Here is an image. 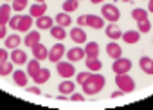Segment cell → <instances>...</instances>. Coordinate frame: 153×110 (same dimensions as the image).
Returning <instances> with one entry per match:
<instances>
[{"label":"cell","mask_w":153,"mask_h":110,"mask_svg":"<svg viewBox=\"0 0 153 110\" xmlns=\"http://www.w3.org/2000/svg\"><path fill=\"white\" fill-rule=\"evenodd\" d=\"M103 87H105V78L99 76V74H92L90 79L83 85V90H85V94L94 96V94H97L99 90H103Z\"/></svg>","instance_id":"obj_1"},{"label":"cell","mask_w":153,"mask_h":110,"mask_svg":"<svg viewBox=\"0 0 153 110\" xmlns=\"http://www.w3.org/2000/svg\"><path fill=\"white\" fill-rule=\"evenodd\" d=\"M115 85H117L124 94L135 90V81H133L131 76H128V72H124V74H117V76H115Z\"/></svg>","instance_id":"obj_2"},{"label":"cell","mask_w":153,"mask_h":110,"mask_svg":"<svg viewBox=\"0 0 153 110\" xmlns=\"http://www.w3.org/2000/svg\"><path fill=\"white\" fill-rule=\"evenodd\" d=\"M101 15H103V18H106V20H110V22H117L119 16H121V11H119L114 4H105V6L101 7Z\"/></svg>","instance_id":"obj_3"},{"label":"cell","mask_w":153,"mask_h":110,"mask_svg":"<svg viewBox=\"0 0 153 110\" xmlns=\"http://www.w3.org/2000/svg\"><path fill=\"white\" fill-rule=\"evenodd\" d=\"M56 69H58V74L63 76L65 79H68V78H72L76 74V69H74L72 61H58Z\"/></svg>","instance_id":"obj_4"},{"label":"cell","mask_w":153,"mask_h":110,"mask_svg":"<svg viewBox=\"0 0 153 110\" xmlns=\"http://www.w3.org/2000/svg\"><path fill=\"white\" fill-rule=\"evenodd\" d=\"M131 69V61L128 60V58H117L115 61H114V65H112V70L115 72V74H124V72H128Z\"/></svg>","instance_id":"obj_5"},{"label":"cell","mask_w":153,"mask_h":110,"mask_svg":"<svg viewBox=\"0 0 153 110\" xmlns=\"http://www.w3.org/2000/svg\"><path fill=\"white\" fill-rule=\"evenodd\" d=\"M63 54H65V47H63L61 43H56V45H52L51 51H49V60L54 61V63H58V61H61Z\"/></svg>","instance_id":"obj_6"},{"label":"cell","mask_w":153,"mask_h":110,"mask_svg":"<svg viewBox=\"0 0 153 110\" xmlns=\"http://www.w3.org/2000/svg\"><path fill=\"white\" fill-rule=\"evenodd\" d=\"M85 56H87V52L81 47H72L70 51H67V60L68 61H81Z\"/></svg>","instance_id":"obj_7"},{"label":"cell","mask_w":153,"mask_h":110,"mask_svg":"<svg viewBox=\"0 0 153 110\" xmlns=\"http://www.w3.org/2000/svg\"><path fill=\"white\" fill-rule=\"evenodd\" d=\"M33 49V56L36 58V60H40V61H43V60H47L49 58V51H47V47L43 45V43H36L34 47H31Z\"/></svg>","instance_id":"obj_8"},{"label":"cell","mask_w":153,"mask_h":110,"mask_svg":"<svg viewBox=\"0 0 153 110\" xmlns=\"http://www.w3.org/2000/svg\"><path fill=\"white\" fill-rule=\"evenodd\" d=\"M33 25V16L31 15H22L20 20H18V25H16V31L20 33H27Z\"/></svg>","instance_id":"obj_9"},{"label":"cell","mask_w":153,"mask_h":110,"mask_svg":"<svg viewBox=\"0 0 153 110\" xmlns=\"http://www.w3.org/2000/svg\"><path fill=\"white\" fill-rule=\"evenodd\" d=\"M87 25L92 29H103L105 27V18L97 15H87Z\"/></svg>","instance_id":"obj_10"},{"label":"cell","mask_w":153,"mask_h":110,"mask_svg":"<svg viewBox=\"0 0 153 110\" xmlns=\"http://www.w3.org/2000/svg\"><path fill=\"white\" fill-rule=\"evenodd\" d=\"M70 38H72L76 43H85V42H87V33L81 29V25H78V27H74V29L70 31Z\"/></svg>","instance_id":"obj_11"},{"label":"cell","mask_w":153,"mask_h":110,"mask_svg":"<svg viewBox=\"0 0 153 110\" xmlns=\"http://www.w3.org/2000/svg\"><path fill=\"white\" fill-rule=\"evenodd\" d=\"M9 60H13V63L24 65V63H27V54H25V51H22V49H13Z\"/></svg>","instance_id":"obj_12"},{"label":"cell","mask_w":153,"mask_h":110,"mask_svg":"<svg viewBox=\"0 0 153 110\" xmlns=\"http://www.w3.org/2000/svg\"><path fill=\"white\" fill-rule=\"evenodd\" d=\"M106 54H108L110 58L117 60V58H121V56H123V49H121L115 42H110V43L106 45Z\"/></svg>","instance_id":"obj_13"},{"label":"cell","mask_w":153,"mask_h":110,"mask_svg":"<svg viewBox=\"0 0 153 110\" xmlns=\"http://www.w3.org/2000/svg\"><path fill=\"white\" fill-rule=\"evenodd\" d=\"M139 65H140V69H142V72H144V74L153 76V60H151V58L142 56V58L139 60Z\"/></svg>","instance_id":"obj_14"},{"label":"cell","mask_w":153,"mask_h":110,"mask_svg":"<svg viewBox=\"0 0 153 110\" xmlns=\"http://www.w3.org/2000/svg\"><path fill=\"white\" fill-rule=\"evenodd\" d=\"M140 40V31L137 29V31H126V33H123V42L124 43H137Z\"/></svg>","instance_id":"obj_15"},{"label":"cell","mask_w":153,"mask_h":110,"mask_svg":"<svg viewBox=\"0 0 153 110\" xmlns=\"http://www.w3.org/2000/svg\"><path fill=\"white\" fill-rule=\"evenodd\" d=\"M45 11H47V4H45V2H38V4L31 6V16H33V18H34V16H36V18L43 16Z\"/></svg>","instance_id":"obj_16"},{"label":"cell","mask_w":153,"mask_h":110,"mask_svg":"<svg viewBox=\"0 0 153 110\" xmlns=\"http://www.w3.org/2000/svg\"><path fill=\"white\" fill-rule=\"evenodd\" d=\"M11 9H13V6H9V4H2V6H0V22H2V24H9Z\"/></svg>","instance_id":"obj_17"},{"label":"cell","mask_w":153,"mask_h":110,"mask_svg":"<svg viewBox=\"0 0 153 110\" xmlns=\"http://www.w3.org/2000/svg\"><path fill=\"white\" fill-rule=\"evenodd\" d=\"M106 36L108 38H112V40H119V38H123V31L115 25V24H110L108 27H106Z\"/></svg>","instance_id":"obj_18"},{"label":"cell","mask_w":153,"mask_h":110,"mask_svg":"<svg viewBox=\"0 0 153 110\" xmlns=\"http://www.w3.org/2000/svg\"><path fill=\"white\" fill-rule=\"evenodd\" d=\"M13 78H15V83L18 87H27V78L29 74H25L24 70H13Z\"/></svg>","instance_id":"obj_19"},{"label":"cell","mask_w":153,"mask_h":110,"mask_svg":"<svg viewBox=\"0 0 153 110\" xmlns=\"http://www.w3.org/2000/svg\"><path fill=\"white\" fill-rule=\"evenodd\" d=\"M74 88H76V83H72L70 79H65V81H61L59 83V87H58V90H59V94H72L74 92Z\"/></svg>","instance_id":"obj_20"},{"label":"cell","mask_w":153,"mask_h":110,"mask_svg":"<svg viewBox=\"0 0 153 110\" xmlns=\"http://www.w3.org/2000/svg\"><path fill=\"white\" fill-rule=\"evenodd\" d=\"M52 20L54 18H51V16H40V18H36V27L38 29H51L54 24H52Z\"/></svg>","instance_id":"obj_21"},{"label":"cell","mask_w":153,"mask_h":110,"mask_svg":"<svg viewBox=\"0 0 153 110\" xmlns=\"http://www.w3.org/2000/svg\"><path fill=\"white\" fill-rule=\"evenodd\" d=\"M40 42V33H27V36L24 38V45L25 47H34L36 43Z\"/></svg>","instance_id":"obj_22"},{"label":"cell","mask_w":153,"mask_h":110,"mask_svg":"<svg viewBox=\"0 0 153 110\" xmlns=\"http://www.w3.org/2000/svg\"><path fill=\"white\" fill-rule=\"evenodd\" d=\"M85 52H87V58H97L99 56V45L96 42H88L85 47Z\"/></svg>","instance_id":"obj_23"},{"label":"cell","mask_w":153,"mask_h":110,"mask_svg":"<svg viewBox=\"0 0 153 110\" xmlns=\"http://www.w3.org/2000/svg\"><path fill=\"white\" fill-rule=\"evenodd\" d=\"M40 60H33V61H27V74H29V78H34L38 72H40Z\"/></svg>","instance_id":"obj_24"},{"label":"cell","mask_w":153,"mask_h":110,"mask_svg":"<svg viewBox=\"0 0 153 110\" xmlns=\"http://www.w3.org/2000/svg\"><path fill=\"white\" fill-rule=\"evenodd\" d=\"M49 76H51V70H49V69H40V72H38L33 79H34L36 85H42V83L49 81Z\"/></svg>","instance_id":"obj_25"},{"label":"cell","mask_w":153,"mask_h":110,"mask_svg":"<svg viewBox=\"0 0 153 110\" xmlns=\"http://www.w3.org/2000/svg\"><path fill=\"white\" fill-rule=\"evenodd\" d=\"M54 20H56V24H58V25H63V27H68V25L72 24V18H70L65 11H63V13H59V15H56V16H54Z\"/></svg>","instance_id":"obj_26"},{"label":"cell","mask_w":153,"mask_h":110,"mask_svg":"<svg viewBox=\"0 0 153 110\" xmlns=\"http://www.w3.org/2000/svg\"><path fill=\"white\" fill-rule=\"evenodd\" d=\"M51 36H54L56 40H65V36H67L65 27L63 25H52L51 27Z\"/></svg>","instance_id":"obj_27"},{"label":"cell","mask_w":153,"mask_h":110,"mask_svg":"<svg viewBox=\"0 0 153 110\" xmlns=\"http://www.w3.org/2000/svg\"><path fill=\"white\" fill-rule=\"evenodd\" d=\"M87 67H88V70H92V72H99L101 70V67H103V63L97 60V58H87Z\"/></svg>","instance_id":"obj_28"},{"label":"cell","mask_w":153,"mask_h":110,"mask_svg":"<svg viewBox=\"0 0 153 110\" xmlns=\"http://www.w3.org/2000/svg\"><path fill=\"white\" fill-rule=\"evenodd\" d=\"M9 74H13V60L11 61L4 60L0 63V76H9Z\"/></svg>","instance_id":"obj_29"},{"label":"cell","mask_w":153,"mask_h":110,"mask_svg":"<svg viewBox=\"0 0 153 110\" xmlns=\"http://www.w3.org/2000/svg\"><path fill=\"white\" fill-rule=\"evenodd\" d=\"M4 40H6V47H7V49H16V47L20 45V42H22L18 34H11V36L4 38Z\"/></svg>","instance_id":"obj_30"},{"label":"cell","mask_w":153,"mask_h":110,"mask_svg":"<svg viewBox=\"0 0 153 110\" xmlns=\"http://www.w3.org/2000/svg\"><path fill=\"white\" fill-rule=\"evenodd\" d=\"M148 9H140V7H137V9H133L131 11V16H133V20H137V22H140V20H146L148 18Z\"/></svg>","instance_id":"obj_31"},{"label":"cell","mask_w":153,"mask_h":110,"mask_svg":"<svg viewBox=\"0 0 153 110\" xmlns=\"http://www.w3.org/2000/svg\"><path fill=\"white\" fill-rule=\"evenodd\" d=\"M78 4H79V0H65L63 2V11L65 13H72L78 9Z\"/></svg>","instance_id":"obj_32"},{"label":"cell","mask_w":153,"mask_h":110,"mask_svg":"<svg viewBox=\"0 0 153 110\" xmlns=\"http://www.w3.org/2000/svg\"><path fill=\"white\" fill-rule=\"evenodd\" d=\"M90 76H92L90 72H79L78 76H76V79H78V83H79V85L83 87V85H85V83H87V81L90 79Z\"/></svg>","instance_id":"obj_33"},{"label":"cell","mask_w":153,"mask_h":110,"mask_svg":"<svg viewBox=\"0 0 153 110\" xmlns=\"http://www.w3.org/2000/svg\"><path fill=\"white\" fill-rule=\"evenodd\" d=\"M149 29H151V24H149L148 18L139 22V31H140V33H149Z\"/></svg>","instance_id":"obj_34"},{"label":"cell","mask_w":153,"mask_h":110,"mask_svg":"<svg viewBox=\"0 0 153 110\" xmlns=\"http://www.w3.org/2000/svg\"><path fill=\"white\" fill-rule=\"evenodd\" d=\"M27 6V0H13V9L15 11H22Z\"/></svg>","instance_id":"obj_35"},{"label":"cell","mask_w":153,"mask_h":110,"mask_svg":"<svg viewBox=\"0 0 153 110\" xmlns=\"http://www.w3.org/2000/svg\"><path fill=\"white\" fill-rule=\"evenodd\" d=\"M18 20H20V15H16V16H11V18H9V27L16 31V25H18Z\"/></svg>","instance_id":"obj_36"},{"label":"cell","mask_w":153,"mask_h":110,"mask_svg":"<svg viewBox=\"0 0 153 110\" xmlns=\"http://www.w3.org/2000/svg\"><path fill=\"white\" fill-rule=\"evenodd\" d=\"M70 99H72V101H83L85 96H83V94H78V92H72V94H70Z\"/></svg>","instance_id":"obj_37"},{"label":"cell","mask_w":153,"mask_h":110,"mask_svg":"<svg viewBox=\"0 0 153 110\" xmlns=\"http://www.w3.org/2000/svg\"><path fill=\"white\" fill-rule=\"evenodd\" d=\"M27 92H31V94H36V96H40V94H42V90H40L38 87H27Z\"/></svg>","instance_id":"obj_38"},{"label":"cell","mask_w":153,"mask_h":110,"mask_svg":"<svg viewBox=\"0 0 153 110\" xmlns=\"http://www.w3.org/2000/svg\"><path fill=\"white\" fill-rule=\"evenodd\" d=\"M78 25H81V27L87 25V15H81V16L78 18Z\"/></svg>","instance_id":"obj_39"},{"label":"cell","mask_w":153,"mask_h":110,"mask_svg":"<svg viewBox=\"0 0 153 110\" xmlns=\"http://www.w3.org/2000/svg\"><path fill=\"white\" fill-rule=\"evenodd\" d=\"M4 60H7V51L6 49H0V63H2Z\"/></svg>","instance_id":"obj_40"},{"label":"cell","mask_w":153,"mask_h":110,"mask_svg":"<svg viewBox=\"0 0 153 110\" xmlns=\"http://www.w3.org/2000/svg\"><path fill=\"white\" fill-rule=\"evenodd\" d=\"M0 38H6V24L0 22Z\"/></svg>","instance_id":"obj_41"},{"label":"cell","mask_w":153,"mask_h":110,"mask_svg":"<svg viewBox=\"0 0 153 110\" xmlns=\"http://www.w3.org/2000/svg\"><path fill=\"white\" fill-rule=\"evenodd\" d=\"M123 94H124V92H123V90L119 88V90H115V92H112V97H119V96H123Z\"/></svg>","instance_id":"obj_42"},{"label":"cell","mask_w":153,"mask_h":110,"mask_svg":"<svg viewBox=\"0 0 153 110\" xmlns=\"http://www.w3.org/2000/svg\"><path fill=\"white\" fill-rule=\"evenodd\" d=\"M148 11L153 13V0H149V4H148Z\"/></svg>","instance_id":"obj_43"},{"label":"cell","mask_w":153,"mask_h":110,"mask_svg":"<svg viewBox=\"0 0 153 110\" xmlns=\"http://www.w3.org/2000/svg\"><path fill=\"white\" fill-rule=\"evenodd\" d=\"M92 4H101V2H105V0H90Z\"/></svg>","instance_id":"obj_44"},{"label":"cell","mask_w":153,"mask_h":110,"mask_svg":"<svg viewBox=\"0 0 153 110\" xmlns=\"http://www.w3.org/2000/svg\"><path fill=\"white\" fill-rule=\"evenodd\" d=\"M36 2H45V0H36Z\"/></svg>","instance_id":"obj_45"},{"label":"cell","mask_w":153,"mask_h":110,"mask_svg":"<svg viewBox=\"0 0 153 110\" xmlns=\"http://www.w3.org/2000/svg\"><path fill=\"white\" fill-rule=\"evenodd\" d=\"M123 2H130V0H123Z\"/></svg>","instance_id":"obj_46"},{"label":"cell","mask_w":153,"mask_h":110,"mask_svg":"<svg viewBox=\"0 0 153 110\" xmlns=\"http://www.w3.org/2000/svg\"><path fill=\"white\" fill-rule=\"evenodd\" d=\"M6 2H9V0H6Z\"/></svg>","instance_id":"obj_47"}]
</instances>
